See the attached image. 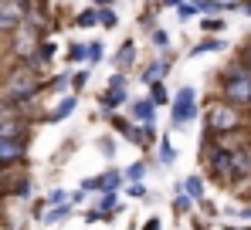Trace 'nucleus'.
I'll return each instance as SVG.
<instances>
[{
	"instance_id": "c03bdc74",
	"label": "nucleus",
	"mask_w": 251,
	"mask_h": 230,
	"mask_svg": "<svg viewBox=\"0 0 251 230\" xmlns=\"http://www.w3.org/2000/svg\"><path fill=\"white\" fill-rule=\"evenodd\" d=\"M241 58L248 61V68H251V41H248V44H245V54H241Z\"/></svg>"
},
{
	"instance_id": "ddd939ff",
	"label": "nucleus",
	"mask_w": 251,
	"mask_h": 230,
	"mask_svg": "<svg viewBox=\"0 0 251 230\" xmlns=\"http://www.w3.org/2000/svg\"><path fill=\"white\" fill-rule=\"evenodd\" d=\"M126 98H129L126 92H112V88H105V92H102V98H99V105H102L109 115H116V109L126 105Z\"/></svg>"
},
{
	"instance_id": "2eb2a0df",
	"label": "nucleus",
	"mask_w": 251,
	"mask_h": 230,
	"mask_svg": "<svg viewBox=\"0 0 251 230\" xmlns=\"http://www.w3.org/2000/svg\"><path fill=\"white\" fill-rule=\"evenodd\" d=\"M180 190L187 193L190 200H197V203H201V200H207V196H204V180H201V176H187V180L180 183Z\"/></svg>"
},
{
	"instance_id": "f704fd0d",
	"label": "nucleus",
	"mask_w": 251,
	"mask_h": 230,
	"mask_svg": "<svg viewBox=\"0 0 251 230\" xmlns=\"http://www.w3.org/2000/svg\"><path fill=\"white\" fill-rule=\"evenodd\" d=\"M85 85H88V68H82L78 75H72V88H75V92H82Z\"/></svg>"
},
{
	"instance_id": "6ab92c4d",
	"label": "nucleus",
	"mask_w": 251,
	"mask_h": 230,
	"mask_svg": "<svg viewBox=\"0 0 251 230\" xmlns=\"http://www.w3.org/2000/svg\"><path fill=\"white\" fill-rule=\"evenodd\" d=\"M210 51H224V41L221 38H204L201 44H194L190 54H210Z\"/></svg>"
},
{
	"instance_id": "4468645a",
	"label": "nucleus",
	"mask_w": 251,
	"mask_h": 230,
	"mask_svg": "<svg viewBox=\"0 0 251 230\" xmlns=\"http://www.w3.org/2000/svg\"><path fill=\"white\" fill-rule=\"evenodd\" d=\"M75 105H78V98L75 95H68V98H61L51 112H48V122H61V118H68V115L75 112Z\"/></svg>"
},
{
	"instance_id": "cd10ccee",
	"label": "nucleus",
	"mask_w": 251,
	"mask_h": 230,
	"mask_svg": "<svg viewBox=\"0 0 251 230\" xmlns=\"http://www.w3.org/2000/svg\"><path fill=\"white\" fill-rule=\"evenodd\" d=\"M44 203H51V207H61V203H72V196H68L65 190H51V193H48V200H44Z\"/></svg>"
},
{
	"instance_id": "7c9ffc66",
	"label": "nucleus",
	"mask_w": 251,
	"mask_h": 230,
	"mask_svg": "<svg viewBox=\"0 0 251 230\" xmlns=\"http://www.w3.org/2000/svg\"><path fill=\"white\" fill-rule=\"evenodd\" d=\"M176 10H180V17H194V14L201 10V0H187V3H180Z\"/></svg>"
},
{
	"instance_id": "6e6552de",
	"label": "nucleus",
	"mask_w": 251,
	"mask_h": 230,
	"mask_svg": "<svg viewBox=\"0 0 251 230\" xmlns=\"http://www.w3.org/2000/svg\"><path fill=\"white\" fill-rule=\"evenodd\" d=\"M231 166H234V186L231 190H245V183H251V142L231 153Z\"/></svg>"
},
{
	"instance_id": "37998d69",
	"label": "nucleus",
	"mask_w": 251,
	"mask_h": 230,
	"mask_svg": "<svg viewBox=\"0 0 251 230\" xmlns=\"http://www.w3.org/2000/svg\"><path fill=\"white\" fill-rule=\"evenodd\" d=\"M238 217H241V220H251V203H245V207L238 210Z\"/></svg>"
},
{
	"instance_id": "0eeeda50",
	"label": "nucleus",
	"mask_w": 251,
	"mask_h": 230,
	"mask_svg": "<svg viewBox=\"0 0 251 230\" xmlns=\"http://www.w3.org/2000/svg\"><path fill=\"white\" fill-rule=\"evenodd\" d=\"M38 47H41V27H34V24L24 21V24L14 31V54L27 61L31 51H38Z\"/></svg>"
},
{
	"instance_id": "2f4dec72",
	"label": "nucleus",
	"mask_w": 251,
	"mask_h": 230,
	"mask_svg": "<svg viewBox=\"0 0 251 230\" xmlns=\"http://www.w3.org/2000/svg\"><path fill=\"white\" fill-rule=\"evenodd\" d=\"M105 88H112V92H126V75H123V71L109 75V85H105Z\"/></svg>"
},
{
	"instance_id": "f8f14e48",
	"label": "nucleus",
	"mask_w": 251,
	"mask_h": 230,
	"mask_svg": "<svg viewBox=\"0 0 251 230\" xmlns=\"http://www.w3.org/2000/svg\"><path fill=\"white\" fill-rule=\"evenodd\" d=\"M24 118H0V139H27Z\"/></svg>"
},
{
	"instance_id": "9d476101",
	"label": "nucleus",
	"mask_w": 251,
	"mask_h": 230,
	"mask_svg": "<svg viewBox=\"0 0 251 230\" xmlns=\"http://www.w3.org/2000/svg\"><path fill=\"white\" fill-rule=\"evenodd\" d=\"M129 112H132V118H136V125H153V118H156V105H153V98L146 95V98L129 102Z\"/></svg>"
},
{
	"instance_id": "4c0bfd02",
	"label": "nucleus",
	"mask_w": 251,
	"mask_h": 230,
	"mask_svg": "<svg viewBox=\"0 0 251 230\" xmlns=\"http://www.w3.org/2000/svg\"><path fill=\"white\" fill-rule=\"evenodd\" d=\"M68 85H72V81H68V75H58L54 81H51V88H54V92H68Z\"/></svg>"
},
{
	"instance_id": "9b49d317",
	"label": "nucleus",
	"mask_w": 251,
	"mask_h": 230,
	"mask_svg": "<svg viewBox=\"0 0 251 230\" xmlns=\"http://www.w3.org/2000/svg\"><path fill=\"white\" fill-rule=\"evenodd\" d=\"M167 71H170V58H156V61L139 75V81H143V85H156L160 78H167Z\"/></svg>"
},
{
	"instance_id": "1a4fd4ad",
	"label": "nucleus",
	"mask_w": 251,
	"mask_h": 230,
	"mask_svg": "<svg viewBox=\"0 0 251 230\" xmlns=\"http://www.w3.org/2000/svg\"><path fill=\"white\" fill-rule=\"evenodd\" d=\"M27 153V139H0V166H14Z\"/></svg>"
},
{
	"instance_id": "a19ab883",
	"label": "nucleus",
	"mask_w": 251,
	"mask_h": 230,
	"mask_svg": "<svg viewBox=\"0 0 251 230\" xmlns=\"http://www.w3.org/2000/svg\"><path fill=\"white\" fill-rule=\"evenodd\" d=\"M143 230H160V217H150V220L143 224Z\"/></svg>"
},
{
	"instance_id": "c85d7f7f",
	"label": "nucleus",
	"mask_w": 251,
	"mask_h": 230,
	"mask_svg": "<svg viewBox=\"0 0 251 230\" xmlns=\"http://www.w3.org/2000/svg\"><path fill=\"white\" fill-rule=\"evenodd\" d=\"M201 27H204L207 34H221V31H224V21H221V17H204Z\"/></svg>"
},
{
	"instance_id": "20e7f679",
	"label": "nucleus",
	"mask_w": 251,
	"mask_h": 230,
	"mask_svg": "<svg viewBox=\"0 0 251 230\" xmlns=\"http://www.w3.org/2000/svg\"><path fill=\"white\" fill-rule=\"evenodd\" d=\"M38 92H41V78H38L34 68H27V65L14 68V71L7 75V81H3V95H7V102H17V105L31 102Z\"/></svg>"
},
{
	"instance_id": "bb28decb",
	"label": "nucleus",
	"mask_w": 251,
	"mask_h": 230,
	"mask_svg": "<svg viewBox=\"0 0 251 230\" xmlns=\"http://www.w3.org/2000/svg\"><path fill=\"white\" fill-rule=\"evenodd\" d=\"M102 54H105L102 41H92V44H88V65H99V61H102Z\"/></svg>"
},
{
	"instance_id": "8fccbe9b",
	"label": "nucleus",
	"mask_w": 251,
	"mask_h": 230,
	"mask_svg": "<svg viewBox=\"0 0 251 230\" xmlns=\"http://www.w3.org/2000/svg\"><path fill=\"white\" fill-rule=\"evenodd\" d=\"M0 213H3V196H0Z\"/></svg>"
},
{
	"instance_id": "c756f323",
	"label": "nucleus",
	"mask_w": 251,
	"mask_h": 230,
	"mask_svg": "<svg viewBox=\"0 0 251 230\" xmlns=\"http://www.w3.org/2000/svg\"><path fill=\"white\" fill-rule=\"evenodd\" d=\"M194 203H197V200H190V196H187V193H180V196H176V200H173V210H176V213H187V210H190V207H194Z\"/></svg>"
},
{
	"instance_id": "b1692460",
	"label": "nucleus",
	"mask_w": 251,
	"mask_h": 230,
	"mask_svg": "<svg viewBox=\"0 0 251 230\" xmlns=\"http://www.w3.org/2000/svg\"><path fill=\"white\" fill-rule=\"evenodd\" d=\"M75 24H78V27H95V24H99V10H82V14L75 17Z\"/></svg>"
},
{
	"instance_id": "e433bc0d",
	"label": "nucleus",
	"mask_w": 251,
	"mask_h": 230,
	"mask_svg": "<svg viewBox=\"0 0 251 230\" xmlns=\"http://www.w3.org/2000/svg\"><path fill=\"white\" fill-rule=\"evenodd\" d=\"M153 44L156 47H170V34L167 31H153Z\"/></svg>"
},
{
	"instance_id": "c9c22d12",
	"label": "nucleus",
	"mask_w": 251,
	"mask_h": 230,
	"mask_svg": "<svg viewBox=\"0 0 251 230\" xmlns=\"http://www.w3.org/2000/svg\"><path fill=\"white\" fill-rule=\"evenodd\" d=\"M82 217H85V224H99V220H105V213H102L99 207H92V210H85Z\"/></svg>"
},
{
	"instance_id": "a878e982",
	"label": "nucleus",
	"mask_w": 251,
	"mask_h": 230,
	"mask_svg": "<svg viewBox=\"0 0 251 230\" xmlns=\"http://www.w3.org/2000/svg\"><path fill=\"white\" fill-rule=\"evenodd\" d=\"M99 24H102V27H116V24H119V17H116V10H109V7H102V10H99Z\"/></svg>"
},
{
	"instance_id": "f3484780",
	"label": "nucleus",
	"mask_w": 251,
	"mask_h": 230,
	"mask_svg": "<svg viewBox=\"0 0 251 230\" xmlns=\"http://www.w3.org/2000/svg\"><path fill=\"white\" fill-rule=\"evenodd\" d=\"M99 180H102V193H116L119 186H123V180H126V176L119 173V169H109V173H102Z\"/></svg>"
},
{
	"instance_id": "412c9836",
	"label": "nucleus",
	"mask_w": 251,
	"mask_h": 230,
	"mask_svg": "<svg viewBox=\"0 0 251 230\" xmlns=\"http://www.w3.org/2000/svg\"><path fill=\"white\" fill-rule=\"evenodd\" d=\"M156 142V125H139V149H150Z\"/></svg>"
},
{
	"instance_id": "a18cd8bd",
	"label": "nucleus",
	"mask_w": 251,
	"mask_h": 230,
	"mask_svg": "<svg viewBox=\"0 0 251 230\" xmlns=\"http://www.w3.org/2000/svg\"><path fill=\"white\" fill-rule=\"evenodd\" d=\"M163 7H180V3H187V0H160Z\"/></svg>"
},
{
	"instance_id": "ea45409f",
	"label": "nucleus",
	"mask_w": 251,
	"mask_h": 230,
	"mask_svg": "<svg viewBox=\"0 0 251 230\" xmlns=\"http://www.w3.org/2000/svg\"><path fill=\"white\" fill-rule=\"evenodd\" d=\"M99 149H102L105 156H116V142H109V139H102V142H99Z\"/></svg>"
},
{
	"instance_id": "473e14b6",
	"label": "nucleus",
	"mask_w": 251,
	"mask_h": 230,
	"mask_svg": "<svg viewBox=\"0 0 251 230\" xmlns=\"http://www.w3.org/2000/svg\"><path fill=\"white\" fill-rule=\"evenodd\" d=\"M82 193H102V180H99V176H88V180H82Z\"/></svg>"
},
{
	"instance_id": "39448f33",
	"label": "nucleus",
	"mask_w": 251,
	"mask_h": 230,
	"mask_svg": "<svg viewBox=\"0 0 251 230\" xmlns=\"http://www.w3.org/2000/svg\"><path fill=\"white\" fill-rule=\"evenodd\" d=\"M197 118V88L183 85L176 95H173V105H170V122L173 125H187Z\"/></svg>"
},
{
	"instance_id": "3c124183",
	"label": "nucleus",
	"mask_w": 251,
	"mask_h": 230,
	"mask_svg": "<svg viewBox=\"0 0 251 230\" xmlns=\"http://www.w3.org/2000/svg\"><path fill=\"white\" fill-rule=\"evenodd\" d=\"M38 3H44V0H38Z\"/></svg>"
},
{
	"instance_id": "09e8293b",
	"label": "nucleus",
	"mask_w": 251,
	"mask_h": 230,
	"mask_svg": "<svg viewBox=\"0 0 251 230\" xmlns=\"http://www.w3.org/2000/svg\"><path fill=\"white\" fill-rule=\"evenodd\" d=\"M245 196H248V200H251V183H248V193H245Z\"/></svg>"
},
{
	"instance_id": "79ce46f5",
	"label": "nucleus",
	"mask_w": 251,
	"mask_h": 230,
	"mask_svg": "<svg viewBox=\"0 0 251 230\" xmlns=\"http://www.w3.org/2000/svg\"><path fill=\"white\" fill-rule=\"evenodd\" d=\"M201 210H204L207 217H214V203H210V200H201Z\"/></svg>"
},
{
	"instance_id": "5701e85b",
	"label": "nucleus",
	"mask_w": 251,
	"mask_h": 230,
	"mask_svg": "<svg viewBox=\"0 0 251 230\" xmlns=\"http://www.w3.org/2000/svg\"><path fill=\"white\" fill-rule=\"evenodd\" d=\"M160 162H163V166L176 162V149L170 146V139H160Z\"/></svg>"
},
{
	"instance_id": "dca6fc26",
	"label": "nucleus",
	"mask_w": 251,
	"mask_h": 230,
	"mask_svg": "<svg viewBox=\"0 0 251 230\" xmlns=\"http://www.w3.org/2000/svg\"><path fill=\"white\" fill-rule=\"evenodd\" d=\"M132 61H136V44H132V41H126L123 47H119V54H116V68H119V71H126Z\"/></svg>"
},
{
	"instance_id": "423d86ee",
	"label": "nucleus",
	"mask_w": 251,
	"mask_h": 230,
	"mask_svg": "<svg viewBox=\"0 0 251 230\" xmlns=\"http://www.w3.org/2000/svg\"><path fill=\"white\" fill-rule=\"evenodd\" d=\"M27 21V0H0V34H14Z\"/></svg>"
},
{
	"instance_id": "72a5a7b5",
	"label": "nucleus",
	"mask_w": 251,
	"mask_h": 230,
	"mask_svg": "<svg viewBox=\"0 0 251 230\" xmlns=\"http://www.w3.org/2000/svg\"><path fill=\"white\" fill-rule=\"evenodd\" d=\"M10 196H21V200H27V196H31V180H21V183L10 190Z\"/></svg>"
},
{
	"instance_id": "de8ad7c7",
	"label": "nucleus",
	"mask_w": 251,
	"mask_h": 230,
	"mask_svg": "<svg viewBox=\"0 0 251 230\" xmlns=\"http://www.w3.org/2000/svg\"><path fill=\"white\" fill-rule=\"evenodd\" d=\"M241 10H245V14H248V17H251V0H248V3H245V7H241Z\"/></svg>"
},
{
	"instance_id": "7ed1b4c3",
	"label": "nucleus",
	"mask_w": 251,
	"mask_h": 230,
	"mask_svg": "<svg viewBox=\"0 0 251 230\" xmlns=\"http://www.w3.org/2000/svg\"><path fill=\"white\" fill-rule=\"evenodd\" d=\"M201 162L207 169V176L221 186H234V166H231V149H224L217 139H207L201 142Z\"/></svg>"
},
{
	"instance_id": "f257e3e1",
	"label": "nucleus",
	"mask_w": 251,
	"mask_h": 230,
	"mask_svg": "<svg viewBox=\"0 0 251 230\" xmlns=\"http://www.w3.org/2000/svg\"><path fill=\"white\" fill-rule=\"evenodd\" d=\"M221 98L231 102L234 109L248 112L251 109V68L245 58H234L224 71H221Z\"/></svg>"
},
{
	"instance_id": "58836bf2",
	"label": "nucleus",
	"mask_w": 251,
	"mask_h": 230,
	"mask_svg": "<svg viewBox=\"0 0 251 230\" xmlns=\"http://www.w3.org/2000/svg\"><path fill=\"white\" fill-rule=\"evenodd\" d=\"M129 196H139V200H143V196H146V186H143V183H129Z\"/></svg>"
},
{
	"instance_id": "4be33fe9",
	"label": "nucleus",
	"mask_w": 251,
	"mask_h": 230,
	"mask_svg": "<svg viewBox=\"0 0 251 230\" xmlns=\"http://www.w3.org/2000/svg\"><path fill=\"white\" fill-rule=\"evenodd\" d=\"M123 176L129 180V183H143V176H146V162H143V159H139V162H132Z\"/></svg>"
},
{
	"instance_id": "a211bd4d",
	"label": "nucleus",
	"mask_w": 251,
	"mask_h": 230,
	"mask_svg": "<svg viewBox=\"0 0 251 230\" xmlns=\"http://www.w3.org/2000/svg\"><path fill=\"white\" fill-rule=\"evenodd\" d=\"M68 217H72V203H61V207H51L41 220L44 224H61V220H68Z\"/></svg>"
},
{
	"instance_id": "49530a36",
	"label": "nucleus",
	"mask_w": 251,
	"mask_h": 230,
	"mask_svg": "<svg viewBox=\"0 0 251 230\" xmlns=\"http://www.w3.org/2000/svg\"><path fill=\"white\" fill-rule=\"evenodd\" d=\"M109 3H112V0H95V7H99V10H102V7H109Z\"/></svg>"
},
{
	"instance_id": "aec40b11",
	"label": "nucleus",
	"mask_w": 251,
	"mask_h": 230,
	"mask_svg": "<svg viewBox=\"0 0 251 230\" xmlns=\"http://www.w3.org/2000/svg\"><path fill=\"white\" fill-rule=\"evenodd\" d=\"M150 98H153V105H170L167 85H163V81H156V85H150Z\"/></svg>"
},
{
	"instance_id": "f03ea898",
	"label": "nucleus",
	"mask_w": 251,
	"mask_h": 230,
	"mask_svg": "<svg viewBox=\"0 0 251 230\" xmlns=\"http://www.w3.org/2000/svg\"><path fill=\"white\" fill-rule=\"evenodd\" d=\"M238 129H245V112L234 109L231 102L217 98V102H210L207 109H204V132H207V139L231 136V132H238Z\"/></svg>"
},
{
	"instance_id": "393cba45",
	"label": "nucleus",
	"mask_w": 251,
	"mask_h": 230,
	"mask_svg": "<svg viewBox=\"0 0 251 230\" xmlns=\"http://www.w3.org/2000/svg\"><path fill=\"white\" fill-rule=\"evenodd\" d=\"M68 61H75V65H78V61H88V47H85V44H72V47H68Z\"/></svg>"
}]
</instances>
